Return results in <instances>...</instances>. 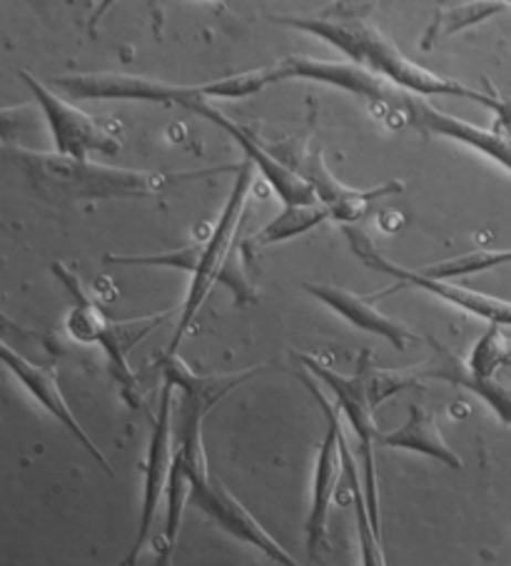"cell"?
Segmentation results:
<instances>
[{
  "label": "cell",
  "mask_w": 511,
  "mask_h": 566,
  "mask_svg": "<svg viewBox=\"0 0 511 566\" xmlns=\"http://www.w3.org/2000/svg\"><path fill=\"white\" fill-rule=\"evenodd\" d=\"M41 115L38 103L0 107V145H8V150H25V135L41 130Z\"/></svg>",
  "instance_id": "29"
},
{
  "label": "cell",
  "mask_w": 511,
  "mask_h": 566,
  "mask_svg": "<svg viewBox=\"0 0 511 566\" xmlns=\"http://www.w3.org/2000/svg\"><path fill=\"white\" fill-rule=\"evenodd\" d=\"M511 349V339L504 335V329L497 325H489V329L481 335L465 363L469 375L479 379L497 377L499 369L507 367V357Z\"/></svg>",
  "instance_id": "26"
},
{
  "label": "cell",
  "mask_w": 511,
  "mask_h": 566,
  "mask_svg": "<svg viewBox=\"0 0 511 566\" xmlns=\"http://www.w3.org/2000/svg\"><path fill=\"white\" fill-rule=\"evenodd\" d=\"M345 235L347 242L355 255L365 262L367 268L377 270V272H385V275L399 280L397 285H392L382 292H372L375 300L387 297L389 292H397L401 287H417L421 292H429V295H435L439 300H445L447 305H455L459 310L469 312V315L487 319L489 325H497V327H511V302L507 300H499V297H491L484 295V292H477V290H469V287H461L455 285V282L449 280H435V277H427L421 275L419 270H409L405 265H399V262L389 260L385 252H382L375 242H372L365 232L355 230V228H345Z\"/></svg>",
  "instance_id": "7"
},
{
  "label": "cell",
  "mask_w": 511,
  "mask_h": 566,
  "mask_svg": "<svg viewBox=\"0 0 511 566\" xmlns=\"http://www.w3.org/2000/svg\"><path fill=\"white\" fill-rule=\"evenodd\" d=\"M509 8H511V3H504V0H469V3L439 6L435 13V21H431L425 38H421V48L429 51V48L435 45L437 38L459 33V31H465V28L484 23V21H489V18L509 11Z\"/></svg>",
  "instance_id": "22"
},
{
  "label": "cell",
  "mask_w": 511,
  "mask_h": 566,
  "mask_svg": "<svg viewBox=\"0 0 511 566\" xmlns=\"http://www.w3.org/2000/svg\"><path fill=\"white\" fill-rule=\"evenodd\" d=\"M198 118L218 125L222 133H228L230 138L240 145L242 153H244V160H250L254 165V170H258L262 178L268 180L270 188L278 192V198L284 202V208H292V205L317 202V198H314L312 190L298 178V175H294L290 168H284V165L278 158H272L268 145H262L252 133L244 130L242 125L230 120L228 115L220 111V107H215L208 101L198 111Z\"/></svg>",
  "instance_id": "17"
},
{
  "label": "cell",
  "mask_w": 511,
  "mask_h": 566,
  "mask_svg": "<svg viewBox=\"0 0 511 566\" xmlns=\"http://www.w3.org/2000/svg\"><path fill=\"white\" fill-rule=\"evenodd\" d=\"M304 382H307L310 392L320 402L324 417H327V432H324V439L317 452V462H314L310 512H307V522H304V532H307V549L310 554H314L317 552V546L327 544L332 500H334V492H337L340 474L345 472V467H342V452H340V439H337V429H340L337 409L327 402V397L320 392L317 385H314L310 377H304Z\"/></svg>",
  "instance_id": "14"
},
{
  "label": "cell",
  "mask_w": 511,
  "mask_h": 566,
  "mask_svg": "<svg viewBox=\"0 0 511 566\" xmlns=\"http://www.w3.org/2000/svg\"><path fill=\"white\" fill-rule=\"evenodd\" d=\"M205 240H192L188 245L178 250L163 252V255H105V265H127V268H170L180 272L198 270V262L202 258Z\"/></svg>",
  "instance_id": "28"
},
{
  "label": "cell",
  "mask_w": 511,
  "mask_h": 566,
  "mask_svg": "<svg viewBox=\"0 0 511 566\" xmlns=\"http://www.w3.org/2000/svg\"><path fill=\"white\" fill-rule=\"evenodd\" d=\"M294 359L307 369V373L320 379L324 387L332 389L334 399H337L340 412L347 417V422L355 432L359 442V462H362V486H365V502L372 526L382 536V520H379V494H377V470H375V444L379 442L377 422H375V409H372L367 399L365 382L359 375H340L337 369L324 365L322 359L314 355L298 353Z\"/></svg>",
  "instance_id": "8"
},
{
  "label": "cell",
  "mask_w": 511,
  "mask_h": 566,
  "mask_svg": "<svg viewBox=\"0 0 511 566\" xmlns=\"http://www.w3.org/2000/svg\"><path fill=\"white\" fill-rule=\"evenodd\" d=\"M264 87H270L268 75H264V67H258V71H244L238 75L222 77V81H215L202 85V93L208 101H220V97H228V101H234V97H250L262 93Z\"/></svg>",
  "instance_id": "30"
},
{
  "label": "cell",
  "mask_w": 511,
  "mask_h": 566,
  "mask_svg": "<svg viewBox=\"0 0 511 566\" xmlns=\"http://www.w3.org/2000/svg\"><path fill=\"white\" fill-rule=\"evenodd\" d=\"M504 265H511V250H477V252H467V255L461 258H451L445 262H437V265L421 268L419 272L427 277L451 282L457 277L477 275V272H487Z\"/></svg>",
  "instance_id": "27"
},
{
  "label": "cell",
  "mask_w": 511,
  "mask_h": 566,
  "mask_svg": "<svg viewBox=\"0 0 511 566\" xmlns=\"http://www.w3.org/2000/svg\"><path fill=\"white\" fill-rule=\"evenodd\" d=\"M21 81L28 85V91L33 93L38 107H41L58 155L73 160H87L93 153L115 155L123 148L121 135L113 128H105L103 123L91 118L81 107L63 101L43 81H38L33 73L21 71Z\"/></svg>",
  "instance_id": "11"
},
{
  "label": "cell",
  "mask_w": 511,
  "mask_h": 566,
  "mask_svg": "<svg viewBox=\"0 0 511 566\" xmlns=\"http://www.w3.org/2000/svg\"><path fill=\"white\" fill-rule=\"evenodd\" d=\"M337 439H340V452H342V467H345L350 490H352V500H355V526H357L362 566H387L385 552H382V536L375 532V526H372L367 502H365V486H362V482H359L355 454H352L350 442L345 437V429H342V422L337 429Z\"/></svg>",
  "instance_id": "20"
},
{
  "label": "cell",
  "mask_w": 511,
  "mask_h": 566,
  "mask_svg": "<svg viewBox=\"0 0 511 566\" xmlns=\"http://www.w3.org/2000/svg\"><path fill=\"white\" fill-rule=\"evenodd\" d=\"M487 107L497 115L494 128L501 133H511V95H499L497 91H491Z\"/></svg>",
  "instance_id": "31"
},
{
  "label": "cell",
  "mask_w": 511,
  "mask_h": 566,
  "mask_svg": "<svg viewBox=\"0 0 511 566\" xmlns=\"http://www.w3.org/2000/svg\"><path fill=\"white\" fill-rule=\"evenodd\" d=\"M268 150L272 158H278L284 168H290L304 185H307L317 202L327 208L330 220L337 222L359 220L372 202L385 198V195L401 192V188H405L401 182H385L372 190L350 188V185L334 178L327 163H324L322 148L314 145L310 135L282 140L278 145H268Z\"/></svg>",
  "instance_id": "5"
},
{
  "label": "cell",
  "mask_w": 511,
  "mask_h": 566,
  "mask_svg": "<svg viewBox=\"0 0 511 566\" xmlns=\"http://www.w3.org/2000/svg\"><path fill=\"white\" fill-rule=\"evenodd\" d=\"M304 292L320 300L322 305H327L332 312H337L340 317H345L352 327L362 332H369V335L385 337L389 345L397 349H405L409 343H417L419 335L411 332L407 325L392 319L375 305V295H355L352 290H345L340 285H330V282H304Z\"/></svg>",
  "instance_id": "18"
},
{
  "label": "cell",
  "mask_w": 511,
  "mask_h": 566,
  "mask_svg": "<svg viewBox=\"0 0 511 566\" xmlns=\"http://www.w3.org/2000/svg\"><path fill=\"white\" fill-rule=\"evenodd\" d=\"M185 504H190V476H188V470H185L182 454L178 452V449H175L170 482H167V492H165V556H163V566H167V559H170V554L175 549V542H178Z\"/></svg>",
  "instance_id": "25"
},
{
  "label": "cell",
  "mask_w": 511,
  "mask_h": 566,
  "mask_svg": "<svg viewBox=\"0 0 511 566\" xmlns=\"http://www.w3.org/2000/svg\"><path fill=\"white\" fill-rule=\"evenodd\" d=\"M0 228H8V224L3 222V218H0Z\"/></svg>",
  "instance_id": "32"
},
{
  "label": "cell",
  "mask_w": 511,
  "mask_h": 566,
  "mask_svg": "<svg viewBox=\"0 0 511 566\" xmlns=\"http://www.w3.org/2000/svg\"><path fill=\"white\" fill-rule=\"evenodd\" d=\"M53 275L63 282L67 295L73 297V307L65 315V332L73 343L81 345H101L105 349L107 363H111L115 382L121 385L123 397L131 407H140V395H137V377L127 363V353L143 339L163 327L167 319L175 315V310H165L160 315H147L137 319H113L107 312L97 305L91 292L85 290L83 280L77 277L63 262H53Z\"/></svg>",
  "instance_id": "4"
},
{
  "label": "cell",
  "mask_w": 511,
  "mask_h": 566,
  "mask_svg": "<svg viewBox=\"0 0 511 566\" xmlns=\"http://www.w3.org/2000/svg\"><path fill=\"white\" fill-rule=\"evenodd\" d=\"M401 118H405L409 128H417L427 135H439V138L474 148L477 153L487 155L489 160H494L501 168H507L511 172V133H501L497 128H479L474 123L455 118V115L421 101L419 95L409 97L407 111Z\"/></svg>",
  "instance_id": "16"
},
{
  "label": "cell",
  "mask_w": 511,
  "mask_h": 566,
  "mask_svg": "<svg viewBox=\"0 0 511 566\" xmlns=\"http://www.w3.org/2000/svg\"><path fill=\"white\" fill-rule=\"evenodd\" d=\"M182 462H185V470H188V476H190V504L198 506L202 514H208L215 524L222 526V530L230 536H234V539L254 546V549L262 552L274 564L302 566L278 539H274L268 530H264L258 520H254V516L248 512V506H244L238 496H234L228 486L222 484L220 476H215L210 472L208 457L190 462V460H185V454H182Z\"/></svg>",
  "instance_id": "9"
},
{
  "label": "cell",
  "mask_w": 511,
  "mask_h": 566,
  "mask_svg": "<svg viewBox=\"0 0 511 566\" xmlns=\"http://www.w3.org/2000/svg\"><path fill=\"white\" fill-rule=\"evenodd\" d=\"M425 377L447 379V382L467 389L471 395H477L481 402H484L491 412L501 419V422L511 427V385L509 382H501L499 377L479 379L474 375H469L465 367L431 369V373H425Z\"/></svg>",
  "instance_id": "23"
},
{
  "label": "cell",
  "mask_w": 511,
  "mask_h": 566,
  "mask_svg": "<svg viewBox=\"0 0 511 566\" xmlns=\"http://www.w3.org/2000/svg\"><path fill=\"white\" fill-rule=\"evenodd\" d=\"M357 375L362 377V382H365L372 409H377L382 402H387L389 397L417 387L419 377H425V373H419V369H379L375 363H372L369 349H365L359 357Z\"/></svg>",
  "instance_id": "24"
},
{
  "label": "cell",
  "mask_w": 511,
  "mask_h": 566,
  "mask_svg": "<svg viewBox=\"0 0 511 566\" xmlns=\"http://www.w3.org/2000/svg\"><path fill=\"white\" fill-rule=\"evenodd\" d=\"M254 172L258 170H254V165L250 160L240 163L238 178H234L228 200H225L220 220L212 228L210 238L205 240L198 270L192 272L188 295H185L182 307L178 310V332H175L170 345H167L165 355H178L185 332L190 329L202 307V302L208 300L215 285L228 287L238 305H250V302L258 300V290H254L248 270H244V240H240V232L244 228V222H248V202L252 195Z\"/></svg>",
  "instance_id": "3"
},
{
  "label": "cell",
  "mask_w": 511,
  "mask_h": 566,
  "mask_svg": "<svg viewBox=\"0 0 511 566\" xmlns=\"http://www.w3.org/2000/svg\"><path fill=\"white\" fill-rule=\"evenodd\" d=\"M324 220H330V212L320 202L292 205V208H284L272 222L264 224L258 235L244 240V252L262 250V248L278 245V242H288V240L300 238V235H304V232L317 228V224H322Z\"/></svg>",
  "instance_id": "21"
},
{
  "label": "cell",
  "mask_w": 511,
  "mask_h": 566,
  "mask_svg": "<svg viewBox=\"0 0 511 566\" xmlns=\"http://www.w3.org/2000/svg\"><path fill=\"white\" fill-rule=\"evenodd\" d=\"M264 75L268 83H282V81H312L324 83L332 87H340L362 101H369L372 105L382 107V111L405 115L409 93L399 91L397 85H392L385 77L365 71L355 63H342V61H322V57H307V55H292L282 57L280 63L264 65Z\"/></svg>",
  "instance_id": "10"
},
{
  "label": "cell",
  "mask_w": 511,
  "mask_h": 566,
  "mask_svg": "<svg viewBox=\"0 0 511 566\" xmlns=\"http://www.w3.org/2000/svg\"><path fill=\"white\" fill-rule=\"evenodd\" d=\"M0 365H3L8 373H11L18 382L25 387V392L31 395L48 415L58 419V422H61L67 432L77 439V444H81L107 474L111 476L115 474L111 462H107V457L103 454V449L93 442L91 434H87L83 424L77 422V417L73 415L71 405H67V399L63 395L61 385H58V377L51 367L31 363V359L23 357L21 353H15V349L6 343V339H0Z\"/></svg>",
  "instance_id": "15"
},
{
  "label": "cell",
  "mask_w": 511,
  "mask_h": 566,
  "mask_svg": "<svg viewBox=\"0 0 511 566\" xmlns=\"http://www.w3.org/2000/svg\"><path fill=\"white\" fill-rule=\"evenodd\" d=\"M11 160L25 172L35 192L55 202H85V200H150L160 198L175 182L198 180L202 175L220 172H153L113 168L93 160H73L58 153L41 150H8Z\"/></svg>",
  "instance_id": "2"
},
{
  "label": "cell",
  "mask_w": 511,
  "mask_h": 566,
  "mask_svg": "<svg viewBox=\"0 0 511 566\" xmlns=\"http://www.w3.org/2000/svg\"><path fill=\"white\" fill-rule=\"evenodd\" d=\"M160 373L165 382L180 392L178 402V449L195 460L205 454L202 447V424L210 409L228 397L232 389L258 377L262 367L242 369V373L228 375H200L185 363L180 355H165L160 359Z\"/></svg>",
  "instance_id": "6"
},
{
  "label": "cell",
  "mask_w": 511,
  "mask_h": 566,
  "mask_svg": "<svg viewBox=\"0 0 511 566\" xmlns=\"http://www.w3.org/2000/svg\"><path fill=\"white\" fill-rule=\"evenodd\" d=\"M51 85L61 87L63 93L77 101H140L157 105H178L198 115L200 107L208 103L202 85H175L165 81H153L145 75L127 73H75L51 77Z\"/></svg>",
  "instance_id": "12"
},
{
  "label": "cell",
  "mask_w": 511,
  "mask_h": 566,
  "mask_svg": "<svg viewBox=\"0 0 511 566\" xmlns=\"http://www.w3.org/2000/svg\"><path fill=\"white\" fill-rule=\"evenodd\" d=\"M173 395L175 389L163 382L160 402H157V415L153 422L150 444H147L145 457V476H143V504H140V522H137V536L131 554H127L125 566H135L140 559L143 549L150 542L153 526L157 520V510L165 502L167 482H170L173 462H175V424H173Z\"/></svg>",
  "instance_id": "13"
},
{
  "label": "cell",
  "mask_w": 511,
  "mask_h": 566,
  "mask_svg": "<svg viewBox=\"0 0 511 566\" xmlns=\"http://www.w3.org/2000/svg\"><path fill=\"white\" fill-rule=\"evenodd\" d=\"M379 444H385L389 449H405V452L425 454L429 460L447 464L449 470H461V467H465L461 457L447 444V439L441 434L435 415L421 405H409L407 422L399 429H395V432L382 434Z\"/></svg>",
  "instance_id": "19"
},
{
  "label": "cell",
  "mask_w": 511,
  "mask_h": 566,
  "mask_svg": "<svg viewBox=\"0 0 511 566\" xmlns=\"http://www.w3.org/2000/svg\"><path fill=\"white\" fill-rule=\"evenodd\" d=\"M365 11H372V6L337 3L322 13L274 15L272 21L320 38V41L327 45L337 48L340 53H345L350 57V63L385 77V81L397 85L399 91H405L409 95H451L465 97V101L487 107L489 93L474 91V87L451 81V77L431 73L429 67L411 61V57L399 51L395 41H389V38L369 21V13Z\"/></svg>",
  "instance_id": "1"
}]
</instances>
